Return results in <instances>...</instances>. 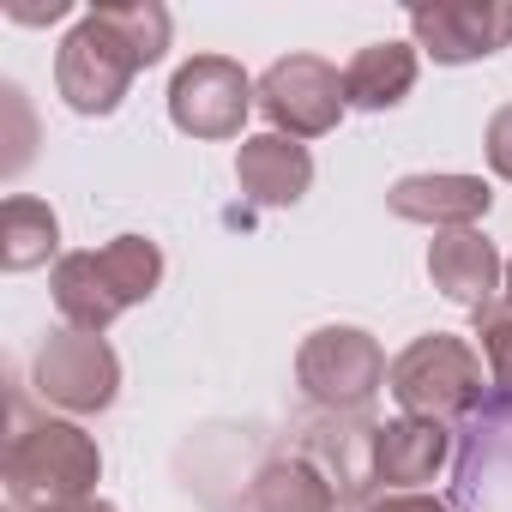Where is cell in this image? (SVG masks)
<instances>
[{
  "label": "cell",
  "instance_id": "cell-14",
  "mask_svg": "<svg viewBox=\"0 0 512 512\" xmlns=\"http://www.w3.org/2000/svg\"><path fill=\"white\" fill-rule=\"evenodd\" d=\"M49 296H55V308H61V320H67L73 332H97V338L127 314V308H121V296L109 290L103 266H97V247L61 253L55 272H49Z\"/></svg>",
  "mask_w": 512,
  "mask_h": 512
},
{
  "label": "cell",
  "instance_id": "cell-1",
  "mask_svg": "<svg viewBox=\"0 0 512 512\" xmlns=\"http://www.w3.org/2000/svg\"><path fill=\"white\" fill-rule=\"evenodd\" d=\"M103 482L97 440L67 416H19L7 440V500L13 512H43L61 500H85Z\"/></svg>",
  "mask_w": 512,
  "mask_h": 512
},
{
  "label": "cell",
  "instance_id": "cell-12",
  "mask_svg": "<svg viewBox=\"0 0 512 512\" xmlns=\"http://www.w3.org/2000/svg\"><path fill=\"white\" fill-rule=\"evenodd\" d=\"M235 187H241L253 205L284 211V205H296V199L314 187V157H308L302 139L253 133V139H241V151H235Z\"/></svg>",
  "mask_w": 512,
  "mask_h": 512
},
{
  "label": "cell",
  "instance_id": "cell-15",
  "mask_svg": "<svg viewBox=\"0 0 512 512\" xmlns=\"http://www.w3.org/2000/svg\"><path fill=\"white\" fill-rule=\"evenodd\" d=\"M416 73H422L416 43H368L344 67V97H350V109H374L380 115V109H398L416 91Z\"/></svg>",
  "mask_w": 512,
  "mask_h": 512
},
{
  "label": "cell",
  "instance_id": "cell-19",
  "mask_svg": "<svg viewBox=\"0 0 512 512\" xmlns=\"http://www.w3.org/2000/svg\"><path fill=\"white\" fill-rule=\"evenodd\" d=\"M476 350L488 362V386L500 398H512V302L506 296L476 314Z\"/></svg>",
  "mask_w": 512,
  "mask_h": 512
},
{
  "label": "cell",
  "instance_id": "cell-6",
  "mask_svg": "<svg viewBox=\"0 0 512 512\" xmlns=\"http://www.w3.org/2000/svg\"><path fill=\"white\" fill-rule=\"evenodd\" d=\"M253 103H260V85L229 55H193L169 79V121L187 139H241Z\"/></svg>",
  "mask_w": 512,
  "mask_h": 512
},
{
  "label": "cell",
  "instance_id": "cell-17",
  "mask_svg": "<svg viewBox=\"0 0 512 512\" xmlns=\"http://www.w3.org/2000/svg\"><path fill=\"white\" fill-rule=\"evenodd\" d=\"M97 266H103L109 290L121 296V308H139V302H151L157 284H163V247L145 241V235H115V241L97 247Z\"/></svg>",
  "mask_w": 512,
  "mask_h": 512
},
{
  "label": "cell",
  "instance_id": "cell-23",
  "mask_svg": "<svg viewBox=\"0 0 512 512\" xmlns=\"http://www.w3.org/2000/svg\"><path fill=\"white\" fill-rule=\"evenodd\" d=\"M43 512H115L103 494H85V500H61V506H43Z\"/></svg>",
  "mask_w": 512,
  "mask_h": 512
},
{
  "label": "cell",
  "instance_id": "cell-7",
  "mask_svg": "<svg viewBox=\"0 0 512 512\" xmlns=\"http://www.w3.org/2000/svg\"><path fill=\"white\" fill-rule=\"evenodd\" d=\"M344 109H350L344 73L320 55H284L260 79V115L284 139H326V133H338Z\"/></svg>",
  "mask_w": 512,
  "mask_h": 512
},
{
  "label": "cell",
  "instance_id": "cell-21",
  "mask_svg": "<svg viewBox=\"0 0 512 512\" xmlns=\"http://www.w3.org/2000/svg\"><path fill=\"white\" fill-rule=\"evenodd\" d=\"M362 512H452V506L434 500V494H380V500H368Z\"/></svg>",
  "mask_w": 512,
  "mask_h": 512
},
{
  "label": "cell",
  "instance_id": "cell-24",
  "mask_svg": "<svg viewBox=\"0 0 512 512\" xmlns=\"http://www.w3.org/2000/svg\"><path fill=\"white\" fill-rule=\"evenodd\" d=\"M506 302H512V260H506Z\"/></svg>",
  "mask_w": 512,
  "mask_h": 512
},
{
  "label": "cell",
  "instance_id": "cell-16",
  "mask_svg": "<svg viewBox=\"0 0 512 512\" xmlns=\"http://www.w3.org/2000/svg\"><path fill=\"white\" fill-rule=\"evenodd\" d=\"M61 253V217L31 199V193H13L0 205V266L7 272H37Z\"/></svg>",
  "mask_w": 512,
  "mask_h": 512
},
{
  "label": "cell",
  "instance_id": "cell-3",
  "mask_svg": "<svg viewBox=\"0 0 512 512\" xmlns=\"http://www.w3.org/2000/svg\"><path fill=\"white\" fill-rule=\"evenodd\" d=\"M392 362L386 350L362 332V326H320L302 338L296 350V386L308 404L332 410V416H356L380 398Z\"/></svg>",
  "mask_w": 512,
  "mask_h": 512
},
{
  "label": "cell",
  "instance_id": "cell-22",
  "mask_svg": "<svg viewBox=\"0 0 512 512\" xmlns=\"http://www.w3.org/2000/svg\"><path fill=\"white\" fill-rule=\"evenodd\" d=\"M7 19H19V25H55V19H67V0H49V7H7Z\"/></svg>",
  "mask_w": 512,
  "mask_h": 512
},
{
  "label": "cell",
  "instance_id": "cell-2",
  "mask_svg": "<svg viewBox=\"0 0 512 512\" xmlns=\"http://www.w3.org/2000/svg\"><path fill=\"white\" fill-rule=\"evenodd\" d=\"M386 392L404 404V416L452 422V416L482 410V392H488V362H482V350H476L470 338H452V332H422L416 344H404V350L392 356Z\"/></svg>",
  "mask_w": 512,
  "mask_h": 512
},
{
  "label": "cell",
  "instance_id": "cell-18",
  "mask_svg": "<svg viewBox=\"0 0 512 512\" xmlns=\"http://www.w3.org/2000/svg\"><path fill=\"white\" fill-rule=\"evenodd\" d=\"M97 13H103V25L133 49L139 73H145V67H157V61L169 55L175 19H169V7H157V0H109V7H97Z\"/></svg>",
  "mask_w": 512,
  "mask_h": 512
},
{
  "label": "cell",
  "instance_id": "cell-8",
  "mask_svg": "<svg viewBox=\"0 0 512 512\" xmlns=\"http://www.w3.org/2000/svg\"><path fill=\"white\" fill-rule=\"evenodd\" d=\"M410 43L434 55L440 67L488 61L494 49L512 43V7L506 0H434V7H410Z\"/></svg>",
  "mask_w": 512,
  "mask_h": 512
},
{
  "label": "cell",
  "instance_id": "cell-20",
  "mask_svg": "<svg viewBox=\"0 0 512 512\" xmlns=\"http://www.w3.org/2000/svg\"><path fill=\"white\" fill-rule=\"evenodd\" d=\"M482 151H488V169L500 181H512V103L488 115V133H482Z\"/></svg>",
  "mask_w": 512,
  "mask_h": 512
},
{
  "label": "cell",
  "instance_id": "cell-4",
  "mask_svg": "<svg viewBox=\"0 0 512 512\" xmlns=\"http://www.w3.org/2000/svg\"><path fill=\"white\" fill-rule=\"evenodd\" d=\"M31 392L67 416H103L121 392V356L97 332H49L31 356Z\"/></svg>",
  "mask_w": 512,
  "mask_h": 512
},
{
  "label": "cell",
  "instance_id": "cell-11",
  "mask_svg": "<svg viewBox=\"0 0 512 512\" xmlns=\"http://www.w3.org/2000/svg\"><path fill=\"white\" fill-rule=\"evenodd\" d=\"M494 193L482 175H398L386 187V211L404 223H428L440 229H476V217H488Z\"/></svg>",
  "mask_w": 512,
  "mask_h": 512
},
{
  "label": "cell",
  "instance_id": "cell-5",
  "mask_svg": "<svg viewBox=\"0 0 512 512\" xmlns=\"http://www.w3.org/2000/svg\"><path fill=\"white\" fill-rule=\"evenodd\" d=\"M133 49L103 25V13L91 7L67 37H61V55H55V91L67 97L73 115H115L121 97L133 91Z\"/></svg>",
  "mask_w": 512,
  "mask_h": 512
},
{
  "label": "cell",
  "instance_id": "cell-13",
  "mask_svg": "<svg viewBox=\"0 0 512 512\" xmlns=\"http://www.w3.org/2000/svg\"><path fill=\"white\" fill-rule=\"evenodd\" d=\"M338 500L344 488L308 452H278L247 482V512H338Z\"/></svg>",
  "mask_w": 512,
  "mask_h": 512
},
{
  "label": "cell",
  "instance_id": "cell-10",
  "mask_svg": "<svg viewBox=\"0 0 512 512\" xmlns=\"http://www.w3.org/2000/svg\"><path fill=\"white\" fill-rule=\"evenodd\" d=\"M428 278L446 302H458L470 314H482L488 302L506 296V266L482 229H440L428 241Z\"/></svg>",
  "mask_w": 512,
  "mask_h": 512
},
{
  "label": "cell",
  "instance_id": "cell-9",
  "mask_svg": "<svg viewBox=\"0 0 512 512\" xmlns=\"http://www.w3.org/2000/svg\"><path fill=\"white\" fill-rule=\"evenodd\" d=\"M446 458H452V434H446V422H428V416H392V422L374 428L368 476H374L386 494H422V482H434Z\"/></svg>",
  "mask_w": 512,
  "mask_h": 512
}]
</instances>
